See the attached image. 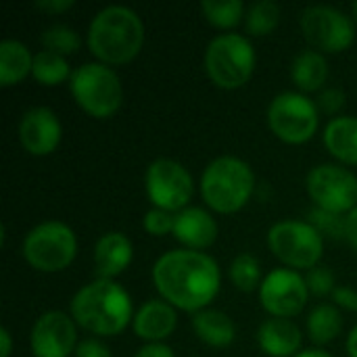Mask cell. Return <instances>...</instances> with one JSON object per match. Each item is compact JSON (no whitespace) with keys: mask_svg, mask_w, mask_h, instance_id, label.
<instances>
[{"mask_svg":"<svg viewBox=\"0 0 357 357\" xmlns=\"http://www.w3.org/2000/svg\"><path fill=\"white\" fill-rule=\"evenodd\" d=\"M270 251L291 270L305 268L312 270L320 266L324 255V238L310 224L301 220H282L268 230Z\"/></svg>","mask_w":357,"mask_h":357,"instance_id":"obj_9","label":"cell"},{"mask_svg":"<svg viewBox=\"0 0 357 357\" xmlns=\"http://www.w3.org/2000/svg\"><path fill=\"white\" fill-rule=\"evenodd\" d=\"M75 4V0H38L36 6L50 13V15H59V13H65L69 10L71 6Z\"/></svg>","mask_w":357,"mask_h":357,"instance_id":"obj_37","label":"cell"},{"mask_svg":"<svg viewBox=\"0 0 357 357\" xmlns=\"http://www.w3.org/2000/svg\"><path fill=\"white\" fill-rule=\"evenodd\" d=\"M178 326L176 307L169 305L165 299H149L144 301L132 320L134 335L146 343H161L174 335Z\"/></svg>","mask_w":357,"mask_h":357,"instance_id":"obj_16","label":"cell"},{"mask_svg":"<svg viewBox=\"0 0 357 357\" xmlns=\"http://www.w3.org/2000/svg\"><path fill=\"white\" fill-rule=\"evenodd\" d=\"M303 38L318 52H343L356 40L354 19L337 6L312 4L299 19Z\"/></svg>","mask_w":357,"mask_h":357,"instance_id":"obj_12","label":"cell"},{"mask_svg":"<svg viewBox=\"0 0 357 357\" xmlns=\"http://www.w3.org/2000/svg\"><path fill=\"white\" fill-rule=\"evenodd\" d=\"M228 276L232 280V284L243 291V293H253L259 291L264 276H261V264L255 255L251 253H238L228 270Z\"/></svg>","mask_w":357,"mask_h":357,"instance_id":"obj_26","label":"cell"},{"mask_svg":"<svg viewBox=\"0 0 357 357\" xmlns=\"http://www.w3.org/2000/svg\"><path fill=\"white\" fill-rule=\"evenodd\" d=\"M25 261L44 274H56L71 266L77 255L75 232L59 220H48L33 226L21 245Z\"/></svg>","mask_w":357,"mask_h":357,"instance_id":"obj_7","label":"cell"},{"mask_svg":"<svg viewBox=\"0 0 357 357\" xmlns=\"http://www.w3.org/2000/svg\"><path fill=\"white\" fill-rule=\"evenodd\" d=\"M13 351V337L8 328H0V357H10Z\"/></svg>","mask_w":357,"mask_h":357,"instance_id":"obj_39","label":"cell"},{"mask_svg":"<svg viewBox=\"0 0 357 357\" xmlns=\"http://www.w3.org/2000/svg\"><path fill=\"white\" fill-rule=\"evenodd\" d=\"M33 54L31 50L15 38H4L0 42V84L15 86L31 73Z\"/></svg>","mask_w":357,"mask_h":357,"instance_id":"obj_23","label":"cell"},{"mask_svg":"<svg viewBox=\"0 0 357 357\" xmlns=\"http://www.w3.org/2000/svg\"><path fill=\"white\" fill-rule=\"evenodd\" d=\"M326 151L345 165H357V117L339 115L324 128Z\"/></svg>","mask_w":357,"mask_h":357,"instance_id":"obj_20","label":"cell"},{"mask_svg":"<svg viewBox=\"0 0 357 357\" xmlns=\"http://www.w3.org/2000/svg\"><path fill=\"white\" fill-rule=\"evenodd\" d=\"M134 357H176V354L172 347L163 343H146L134 354Z\"/></svg>","mask_w":357,"mask_h":357,"instance_id":"obj_36","label":"cell"},{"mask_svg":"<svg viewBox=\"0 0 357 357\" xmlns=\"http://www.w3.org/2000/svg\"><path fill=\"white\" fill-rule=\"evenodd\" d=\"M144 190L149 201L169 213L186 209L195 192V180L190 172L176 159H155L144 172Z\"/></svg>","mask_w":357,"mask_h":357,"instance_id":"obj_11","label":"cell"},{"mask_svg":"<svg viewBox=\"0 0 357 357\" xmlns=\"http://www.w3.org/2000/svg\"><path fill=\"white\" fill-rule=\"evenodd\" d=\"M71 73L73 71H71L67 56L56 54L52 50H44V48L33 54L31 75L42 86H59L65 79H71Z\"/></svg>","mask_w":357,"mask_h":357,"instance_id":"obj_25","label":"cell"},{"mask_svg":"<svg viewBox=\"0 0 357 357\" xmlns=\"http://www.w3.org/2000/svg\"><path fill=\"white\" fill-rule=\"evenodd\" d=\"M307 222L322 234V238H345V215H337L316 207L310 211Z\"/></svg>","mask_w":357,"mask_h":357,"instance_id":"obj_30","label":"cell"},{"mask_svg":"<svg viewBox=\"0 0 357 357\" xmlns=\"http://www.w3.org/2000/svg\"><path fill=\"white\" fill-rule=\"evenodd\" d=\"M305 188L322 211L347 215L357 207V176L337 163H322L310 169Z\"/></svg>","mask_w":357,"mask_h":357,"instance_id":"obj_10","label":"cell"},{"mask_svg":"<svg viewBox=\"0 0 357 357\" xmlns=\"http://www.w3.org/2000/svg\"><path fill=\"white\" fill-rule=\"evenodd\" d=\"M153 284L176 310L197 314L218 297L222 272L218 261L192 249H174L163 253L153 266Z\"/></svg>","mask_w":357,"mask_h":357,"instance_id":"obj_1","label":"cell"},{"mask_svg":"<svg viewBox=\"0 0 357 357\" xmlns=\"http://www.w3.org/2000/svg\"><path fill=\"white\" fill-rule=\"evenodd\" d=\"M201 10L211 25L222 29H230L238 25L247 13L243 0H203Z\"/></svg>","mask_w":357,"mask_h":357,"instance_id":"obj_28","label":"cell"},{"mask_svg":"<svg viewBox=\"0 0 357 357\" xmlns=\"http://www.w3.org/2000/svg\"><path fill=\"white\" fill-rule=\"evenodd\" d=\"M192 331L195 335L209 347H228L236 339V326L226 312L220 310H201L192 314Z\"/></svg>","mask_w":357,"mask_h":357,"instance_id":"obj_21","label":"cell"},{"mask_svg":"<svg viewBox=\"0 0 357 357\" xmlns=\"http://www.w3.org/2000/svg\"><path fill=\"white\" fill-rule=\"evenodd\" d=\"M69 90L77 107L96 119L113 117L123 102V88L117 71L100 61L75 67L69 79Z\"/></svg>","mask_w":357,"mask_h":357,"instance_id":"obj_5","label":"cell"},{"mask_svg":"<svg viewBox=\"0 0 357 357\" xmlns=\"http://www.w3.org/2000/svg\"><path fill=\"white\" fill-rule=\"evenodd\" d=\"M29 347L33 357H69L77 347V324L61 310L44 312L31 326Z\"/></svg>","mask_w":357,"mask_h":357,"instance_id":"obj_14","label":"cell"},{"mask_svg":"<svg viewBox=\"0 0 357 357\" xmlns=\"http://www.w3.org/2000/svg\"><path fill=\"white\" fill-rule=\"evenodd\" d=\"M75 324L98 337H115L134 320L130 293L115 280L94 278L84 284L69 303Z\"/></svg>","mask_w":357,"mask_h":357,"instance_id":"obj_2","label":"cell"},{"mask_svg":"<svg viewBox=\"0 0 357 357\" xmlns=\"http://www.w3.org/2000/svg\"><path fill=\"white\" fill-rule=\"evenodd\" d=\"M291 77L303 94L324 90V84L328 79V61L324 59L322 52L314 48L301 50L293 59Z\"/></svg>","mask_w":357,"mask_h":357,"instance_id":"obj_22","label":"cell"},{"mask_svg":"<svg viewBox=\"0 0 357 357\" xmlns=\"http://www.w3.org/2000/svg\"><path fill=\"white\" fill-rule=\"evenodd\" d=\"M295 357H333L328 351H324V349H305V351H301L299 356H295Z\"/></svg>","mask_w":357,"mask_h":357,"instance_id":"obj_41","label":"cell"},{"mask_svg":"<svg viewBox=\"0 0 357 357\" xmlns=\"http://www.w3.org/2000/svg\"><path fill=\"white\" fill-rule=\"evenodd\" d=\"M343 333V314L335 303H320L307 316V335L316 345H326Z\"/></svg>","mask_w":357,"mask_h":357,"instance_id":"obj_24","label":"cell"},{"mask_svg":"<svg viewBox=\"0 0 357 357\" xmlns=\"http://www.w3.org/2000/svg\"><path fill=\"white\" fill-rule=\"evenodd\" d=\"M351 13H354V17H356V19H357V0H356V2H354V4H351Z\"/></svg>","mask_w":357,"mask_h":357,"instance_id":"obj_42","label":"cell"},{"mask_svg":"<svg viewBox=\"0 0 357 357\" xmlns=\"http://www.w3.org/2000/svg\"><path fill=\"white\" fill-rule=\"evenodd\" d=\"M305 282H307L310 295H316V297L333 295L335 289H337V287H335V274H333V270L326 268V266H316V268L307 270Z\"/></svg>","mask_w":357,"mask_h":357,"instance_id":"obj_32","label":"cell"},{"mask_svg":"<svg viewBox=\"0 0 357 357\" xmlns=\"http://www.w3.org/2000/svg\"><path fill=\"white\" fill-rule=\"evenodd\" d=\"M333 301L337 307H343L347 312H357V291L351 287H337L333 293Z\"/></svg>","mask_w":357,"mask_h":357,"instance_id":"obj_35","label":"cell"},{"mask_svg":"<svg viewBox=\"0 0 357 357\" xmlns=\"http://www.w3.org/2000/svg\"><path fill=\"white\" fill-rule=\"evenodd\" d=\"M144 44L140 15L123 4L100 8L88 27V48L105 65H123L138 56Z\"/></svg>","mask_w":357,"mask_h":357,"instance_id":"obj_3","label":"cell"},{"mask_svg":"<svg viewBox=\"0 0 357 357\" xmlns=\"http://www.w3.org/2000/svg\"><path fill=\"white\" fill-rule=\"evenodd\" d=\"M255 190L251 165L238 157L222 155L207 163L201 176V197L218 213L241 211Z\"/></svg>","mask_w":357,"mask_h":357,"instance_id":"obj_4","label":"cell"},{"mask_svg":"<svg viewBox=\"0 0 357 357\" xmlns=\"http://www.w3.org/2000/svg\"><path fill=\"white\" fill-rule=\"evenodd\" d=\"M42 40V46L44 50H52L56 54H73L79 46H82V38L79 33L69 27V25H63V23H56V25H50L42 31L40 36Z\"/></svg>","mask_w":357,"mask_h":357,"instance_id":"obj_29","label":"cell"},{"mask_svg":"<svg viewBox=\"0 0 357 357\" xmlns=\"http://www.w3.org/2000/svg\"><path fill=\"white\" fill-rule=\"evenodd\" d=\"M134 259V245L123 232H105L94 245L96 278L115 280Z\"/></svg>","mask_w":357,"mask_h":357,"instance_id":"obj_18","label":"cell"},{"mask_svg":"<svg viewBox=\"0 0 357 357\" xmlns=\"http://www.w3.org/2000/svg\"><path fill=\"white\" fill-rule=\"evenodd\" d=\"M280 23V6L274 0H257L245 13V29L251 36H268Z\"/></svg>","mask_w":357,"mask_h":357,"instance_id":"obj_27","label":"cell"},{"mask_svg":"<svg viewBox=\"0 0 357 357\" xmlns=\"http://www.w3.org/2000/svg\"><path fill=\"white\" fill-rule=\"evenodd\" d=\"M318 109L326 115H335L343 109L345 105V92L337 86H331V88H324L320 90L318 94V100H316Z\"/></svg>","mask_w":357,"mask_h":357,"instance_id":"obj_33","label":"cell"},{"mask_svg":"<svg viewBox=\"0 0 357 357\" xmlns=\"http://www.w3.org/2000/svg\"><path fill=\"white\" fill-rule=\"evenodd\" d=\"M220 228L215 218L203 207H186L176 213L174 236L184 245V249L203 251L218 241Z\"/></svg>","mask_w":357,"mask_h":357,"instance_id":"obj_17","label":"cell"},{"mask_svg":"<svg viewBox=\"0 0 357 357\" xmlns=\"http://www.w3.org/2000/svg\"><path fill=\"white\" fill-rule=\"evenodd\" d=\"M174 222H176V213H169L165 209L153 207L144 213L142 218V228L153 234V236H165V234H174Z\"/></svg>","mask_w":357,"mask_h":357,"instance_id":"obj_31","label":"cell"},{"mask_svg":"<svg viewBox=\"0 0 357 357\" xmlns=\"http://www.w3.org/2000/svg\"><path fill=\"white\" fill-rule=\"evenodd\" d=\"M318 105L303 92H280L268 105V126L276 138L289 144H303L314 138L320 126Z\"/></svg>","mask_w":357,"mask_h":357,"instance_id":"obj_8","label":"cell"},{"mask_svg":"<svg viewBox=\"0 0 357 357\" xmlns=\"http://www.w3.org/2000/svg\"><path fill=\"white\" fill-rule=\"evenodd\" d=\"M259 349L270 357H295L301 354V328L287 318H268L257 331Z\"/></svg>","mask_w":357,"mask_h":357,"instance_id":"obj_19","label":"cell"},{"mask_svg":"<svg viewBox=\"0 0 357 357\" xmlns=\"http://www.w3.org/2000/svg\"><path fill=\"white\" fill-rule=\"evenodd\" d=\"M255 48L245 33L226 31L205 48V69L211 82L224 90L245 86L255 71Z\"/></svg>","mask_w":357,"mask_h":357,"instance_id":"obj_6","label":"cell"},{"mask_svg":"<svg viewBox=\"0 0 357 357\" xmlns=\"http://www.w3.org/2000/svg\"><path fill=\"white\" fill-rule=\"evenodd\" d=\"M345 241L357 249V207L345 215Z\"/></svg>","mask_w":357,"mask_h":357,"instance_id":"obj_38","label":"cell"},{"mask_svg":"<svg viewBox=\"0 0 357 357\" xmlns=\"http://www.w3.org/2000/svg\"><path fill=\"white\" fill-rule=\"evenodd\" d=\"M310 299L305 278L291 268H276L264 276L259 287V303L272 318H295Z\"/></svg>","mask_w":357,"mask_h":357,"instance_id":"obj_13","label":"cell"},{"mask_svg":"<svg viewBox=\"0 0 357 357\" xmlns=\"http://www.w3.org/2000/svg\"><path fill=\"white\" fill-rule=\"evenodd\" d=\"M75 357H113L111 349L100 339H84L75 347Z\"/></svg>","mask_w":357,"mask_h":357,"instance_id":"obj_34","label":"cell"},{"mask_svg":"<svg viewBox=\"0 0 357 357\" xmlns=\"http://www.w3.org/2000/svg\"><path fill=\"white\" fill-rule=\"evenodd\" d=\"M345 347H347V356L357 357V326H354V328H351V333L347 335V343H345Z\"/></svg>","mask_w":357,"mask_h":357,"instance_id":"obj_40","label":"cell"},{"mask_svg":"<svg viewBox=\"0 0 357 357\" xmlns=\"http://www.w3.org/2000/svg\"><path fill=\"white\" fill-rule=\"evenodd\" d=\"M63 138V126L56 113L48 107H31L19 119V140L33 157L54 153Z\"/></svg>","mask_w":357,"mask_h":357,"instance_id":"obj_15","label":"cell"}]
</instances>
